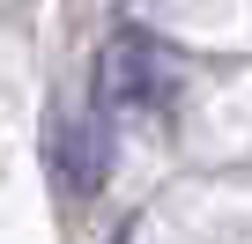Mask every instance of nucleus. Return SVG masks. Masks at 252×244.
<instances>
[{
    "instance_id": "f257e3e1",
    "label": "nucleus",
    "mask_w": 252,
    "mask_h": 244,
    "mask_svg": "<svg viewBox=\"0 0 252 244\" xmlns=\"http://www.w3.org/2000/svg\"><path fill=\"white\" fill-rule=\"evenodd\" d=\"M178 89L171 52L149 30H111L96 52V111H163Z\"/></svg>"
},
{
    "instance_id": "f03ea898",
    "label": "nucleus",
    "mask_w": 252,
    "mask_h": 244,
    "mask_svg": "<svg viewBox=\"0 0 252 244\" xmlns=\"http://www.w3.org/2000/svg\"><path fill=\"white\" fill-rule=\"evenodd\" d=\"M104 170H111V134H104V118L89 111V118H67V126L52 134V178H60V192L67 200H89L96 185H104Z\"/></svg>"
}]
</instances>
